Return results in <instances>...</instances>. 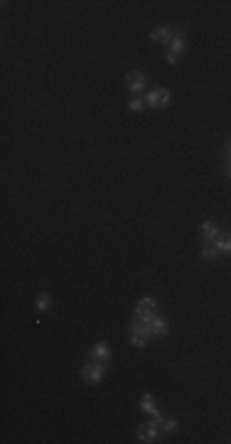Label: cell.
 <instances>
[{"mask_svg":"<svg viewBox=\"0 0 231 444\" xmlns=\"http://www.w3.org/2000/svg\"><path fill=\"white\" fill-rule=\"evenodd\" d=\"M150 321H152V336H167L170 326H167V321H165L163 316L152 314V316H150Z\"/></svg>","mask_w":231,"mask_h":444,"instance_id":"7","label":"cell"},{"mask_svg":"<svg viewBox=\"0 0 231 444\" xmlns=\"http://www.w3.org/2000/svg\"><path fill=\"white\" fill-rule=\"evenodd\" d=\"M145 341H148V338L138 336V333H133V336H131V343H133L135 348H145Z\"/></svg>","mask_w":231,"mask_h":444,"instance_id":"17","label":"cell"},{"mask_svg":"<svg viewBox=\"0 0 231 444\" xmlns=\"http://www.w3.org/2000/svg\"><path fill=\"white\" fill-rule=\"evenodd\" d=\"M214 247H216L219 252H224V254H231V232L219 235V237L214 240Z\"/></svg>","mask_w":231,"mask_h":444,"instance_id":"11","label":"cell"},{"mask_svg":"<svg viewBox=\"0 0 231 444\" xmlns=\"http://www.w3.org/2000/svg\"><path fill=\"white\" fill-rule=\"evenodd\" d=\"M126 82H128V89H131V92H140V89L145 87V77H143L140 72H131Z\"/></svg>","mask_w":231,"mask_h":444,"instance_id":"8","label":"cell"},{"mask_svg":"<svg viewBox=\"0 0 231 444\" xmlns=\"http://www.w3.org/2000/svg\"><path fill=\"white\" fill-rule=\"evenodd\" d=\"M131 331L138 333V336H143V338H150L152 336V321L150 318H135L133 326H131Z\"/></svg>","mask_w":231,"mask_h":444,"instance_id":"6","label":"cell"},{"mask_svg":"<svg viewBox=\"0 0 231 444\" xmlns=\"http://www.w3.org/2000/svg\"><path fill=\"white\" fill-rule=\"evenodd\" d=\"M229 148H231V146H229Z\"/></svg>","mask_w":231,"mask_h":444,"instance_id":"20","label":"cell"},{"mask_svg":"<svg viewBox=\"0 0 231 444\" xmlns=\"http://www.w3.org/2000/svg\"><path fill=\"white\" fill-rule=\"evenodd\" d=\"M170 52H172V55L184 52V32H182V30H177V32L172 35V40H170Z\"/></svg>","mask_w":231,"mask_h":444,"instance_id":"9","label":"cell"},{"mask_svg":"<svg viewBox=\"0 0 231 444\" xmlns=\"http://www.w3.org/2000/svg\"><path fill=\"white\" fill-rule=\"evenodd\" d=\"M167 62H170V64H175V62H177V55H172V52H167Z\"/></svg>","mask_w":231,"mask_h":444,"instance_id":"19","label":"cell"},{"mask_svg":"<svg viewBox=\"0 0 231 444\" xmlns=\"http://www.w3.org/2000/svg\"><path fill=\"white\" fill-rule=\"evenodd\" d=\"M150 40H160V42H167V45H170L172 32H170V27H160V30H155V32L150 35Z\"/></svg>","mask_w":231,"mask_h":444,"instance_id":"14","label":"cell"},{"mask_svg":"<svg viewBox=\"0 0 231 444\" xmlns=\"http://www.w3.org/2000/svg\"><path fill=\"white\" fill-rule=\"evenodd\" d=\"M140 407H143V410H145L152 420H155V422H163V420H165V417L160 415V410L155 407V402H152V395H150V392H145V395L140 397Z\"/></svg>","mask_w":231,"mask_h":444,"instance_id":"3","label":"cell"},{"mask_svg":"<svg viewBox=\"0 0 231 444\" xmlns=\"http://www.w3.org/2000/svg\"><path fill=\"white\" fill-rule=\"evenodd\" d=\"M216 254H219V249H216V247H209V244H207V247L202 249V257H204V259H214Z\"/></svg>","mask_w":231,"mask_h":444,"instance_id":"16","label":"cell"},{"mask_svg":"<svg viewBox=\"0 0 231 444\" xmlns=\"http://www.w3.org/2000/svg\"><path fill=\"white\" fill-rule=\"evenodd\" d=\"M143 106H145V104H143L140 99H131V101H128V111H140Z\"/></svg>","mask_w":231,"mask_h":444,"instance_id":"18","label":"cell"},{"mask_svg":"<svg viewBox=\"0 0 231 444\" xmlns=\"http://www.w3.org/2000/svg\"><path fill=\"white\" fill-rule=\"evenodd\" d=\"M50 306H52L50 294H47V291H42L40 296H37V301H34V309H37V311H50Z\"/></svg>","mask_w":231,"mask_h":444,"instance_id":"12","label":"cell"},{"mask_svg":"<svg viewBox=\"0 0 231 444\" xmlns=\"http://www.w3.org/2000/svg\"><path fill=\"white\" fill-rule=\"evenodd\" d=\"M202 235H204L209 242H214V240L219 237V230H216L214 222H202Z\"/></svg>","mask_w":231,"mask_h":444,"instance_id":"13","label":"cell"},{"mask_svg":"<svg viewBox=\"0 0 231 444\" xmlns=\"http://www.w3.org/2000/svg\"><path fill=\"white\" fill-rule=\"evenodd\" d=\"M91 358H94V360H108V358H111V348H108V343H106V341L96 343V346H94Z\"/></svg>","mask_w":231,"mask_h":444,"instance_id":"10","label":"cell"},{"mask_svg":"<svg viewBox=\"0 0 231 444\" xmlns=\"http://www.w3.org/2000/svg\"><path fill=\"white\" fill-rule=\"evenodd\" d=\"M152 314H155V301H152L150 296L140 299V304L135 306V318H150Z\"/></svg>","mask_w":231,"mask_h":444,"instance_id":"5","label":"cell"},{"mask_svg":"<svg viewBox=\"0 0 231 444\" xmlns=\"http://www.w3.org/2000/svg\"><path fill=\"white\" fill-rule=\"evenodd\" d=\"M103 373H106V363H103V360H94V363L84 365V370H82V378H84L89 385H96V383H101Z\"/></svg>","mask_w":231,"mask_h":444,"instance_id":"1","label":"cell"},{"mask_svg":"<svg viewBox=\"0 0 231 444\" xmlns=\"http://www.w3.org/2000/svg\"><path fill=\"white\" fill-rule=\"evenodd\" d=\"M148 104L150 106H167L170 104V92L167 89H152L148 94Z\"/></svg>","mask_w":231,"mask_h":444,"instance_id":"4","label":"cell"},{"mask_svg":"<svg viewBox=\"0 0 231 444\" xmlns=\"http://www.w3.org/2000/svg\"><path fill=\"white\" fill-rule=\"evenodd\" d=\"M160 429H163V432H175V429H177V422L170 420V417H165V420L160 422Z\"/></svg>","mask_w":231,"mask_h":444,"instance_id":"15","label":"cell"},{"mask_svg":"<svg viewBox=\"0 0 231 444\" xmlns=\"http://www.w3.org/2000/svg\"><path fill=\"white\" fill-rule=\"evenodd\" d=\"M158 437H160V422H155V420H150V422L138 427V439L140 442H158Z\"/></svg>","mask_w":231,"mask_h":444,"instance_id":"2","label":"cell"}]
</instances>
